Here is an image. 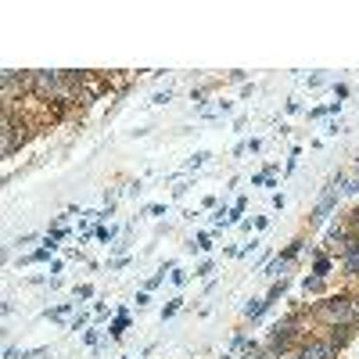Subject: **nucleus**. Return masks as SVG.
<instances>
[{
  "label": "nucleus",
  "instance_id": "nucleus-12",
  "mask_svg": "<svg viewBox=\"0 0 359 359\" xmlns=\"http://www.w3.org/2000/svg\"><path fill=\"white\" fill-rule=\"evenodd\" d=\"M212 269H216V262H212V259H201V262H198V269H194V277H208Z\"/></svg>",
  "mask_w": 359,
  "mask_h": 359
},
{
  "label": "nucleus",
  "instance_id": "nucleus-19",
  "mask_svg": "<svg viewBox=\"0 0 359 359\" xmlns=\"http://www.w3.org/2000/svg\"><path fill=\"white\" fill-rule=\"evenodd\" d=\"M345 191H348V194H359V176H355V180H352V184H348V187H345Z\"/></svg>",
  "mask_w": 359,
  "mask_h": 359
},
{
  "label": "nucleus",
  "instance_id": "nucleus-4",
  "mask_svg": "<svg viewBox=\"0 0 359 359\" xmlns=\"http://www.w3.org/2000/svg\"><path fill=\"white\" fill-rule=\"evenodd\" d=\"M331 208H338V191H327V194L320 198V205L313 208V216H309V219H313V223H323L327 216H331Z\"/></svg>",
  "mask_w": 359,
  "mask_h": 359
},
{
  "label": "nucleus",
  "instance_id": "nucleus-3",
  "mask_svg": "<svg viewBox=\"0 0 359 359\" xmlns=\"http://www.w3.org/2000/svg\"><path fill=\"white\" fill-rule=\"evenodd\" d=\"M33 86L40 90L43 97H50V94H57V86H62V76H57V72H36L33 76Z\"/></svg>",
  "mask_w": 359,
  "mask_h": 359
},
{
  "label": "nucleus",
  "instance_id": "nucleus-2",
  "mask_svg": "<svg viewBox=\"0 0 359 359\" xmlns=\"http://www.w3.org/2000/svg\"><path fill=\"white\" fill-rule=\"evenodd\" d=\"M334 355H338V348L327 338H313V341H306L302 348L294 352V359H334Z\"/></svg>",
  "mask_w": 359,
  "mask_h": 359
},
{
  "label": "nucleus",
  "instance_id": "nucleus-11",
  "mask_svg": "<svg viewBox=\"0 0 359 359\" xmlns=\"http://www.w3.org/2000/svg\"><path fill=\"white\" fill-rule=\"evenodd\" d=\"M180 306H184V298H172V302L162 309V323H165V320H172V316L180 313Z\"/></svg>",
  "mask_w": 359,
  "mask_h": 359
},
{
  "label": "nucleus",
  "instance_id": "nucleus-8",
  "mask_svg": "<svg viewBox=\"0 0 359 359\" xmlns=\"http://www.w3.org/2000/svg\"><path fill=\"white\" fill-rule=\"evenodd\" d=\"M187 248H191V252H194V248H198V252H212V233H198V241H191Z\"/></svg>",
  "mask_w": 359,
  "mask_h": 359
},
{
  "label": "nucleus",
  "instance_id": "nucleus-7",
  "mask_svg": "<svg viewBox=\"0 0 359 359\" xmlns=\"http://www.w3.org/2000/svg\"><path fill=\"white\" fill-rule=\"evenodd\" d=\"M208 158H212V155H208V151H194V155H191V158L184 162V169H187V172H194V169H201V165H205Z\"/></svg>",
  "mask_w": 359,
  "mask_h": 359
},
{
  "label": "nucleus",
  "instance_id": "nucleus-1",
  "mask_svg": "<svg viewBox=\"0 0 359 359\" xmlns=\"http://www.w3.org/2000/svg\"><path fill=\"white\" fill-rule=\"evenodd\" d=\"M320 320L331 323V327H352V320H355L352 298L341 294V298H327V302H320Z\"/></svg>",
  "mask_w": 359,
  "mask_h": 359
},
{
  "label": "nucleus",
  "instance_id": "nucleus-21",
  "mask_svg": "<svg viewBox=\"0 0 359 359\" xmlns=\"http://www.w3.org/2000/svg\"><path fill=\"white\" fill-rule=\"evenodd\" d=\"M223 359H233V355H223Z\"/></svg>",
  "mask_w": 359,
  "mask_h": 359
},
{
  "label": "nucleus",
  "instance_id": "nucleus-20",
  "mask_svg": "<svg viewBox=\"0 0 359 359\" xmlns=\"http://www.w3.org/2000/svg\"><path fill=\"white\" fill-rule=\"evenodd\" d=\"M355 237H359V212H355Z\"/></svg>",
  "mask_w": 359,
  "mask_h": 359
},
{
  "label": "nucleus",
  "instance_id": "nucleus-10",
  "mask_svg": "<svg viewBox=\"0 0 359 359\" xmlns=\"http://www.w3.org/2000/svg\"><path fill=\"white\" fill-rule=\"evenodd\" d=\"M50 255H54V252H50V248H40V252H33V255H25V259H22V262H18V266H33V262H47V259H50Z\"/></svg>",
  "mask_w": 359,
  "mask_h": 359
},
{
  "label": "nucleus",
  "instance_id": "nucleus-6",
  "mask_svg": "<svg viewBox=\"0 0 359 359\" xmlns=\"http://www.w3.org/2000/svg\"><path fill=\"white\" fill-rule=\"evenodd\" d=\"M126 323H130V309H118V320H115V323L108 327V338H123Z\"/></svg>",
  "mask_w": 359,
  "mask_h": 359
},
{
  "label": "nucleus",
  "instance_id": "nucleus-9",
  "mask_svg": "<svg viewBox=\"0 0 359 359\" xmlns=\"http://www.w3.org/2000/svg\"><path fill=\"white\" fill-rule=\"evenodd\" d=\"M72 306H76V302H62V306H54V309H47L43 316H47V320H62V316H69V313H72Z\"/></svg>",
  "mask_w": 359,
  "mask_h": 359
},
{
  "label": "nucleus",
  "instance_id": "nucleus-18",
  "mask_svg": "<svg viewBox=\"0 0 359 359\" xmlns=\"http://www.w3.org/2000/svg\"><path fill=\"white\" fill-rule=\"evenodd\" d=\"M4 359H22V352H18L15 345H8V348H4Z\"/></svg>",
  "mask_w": 359,
  "mask_h": 359
},
{
  "label": "nucleus",
  "instance_id": "nucleus-5",
  "mask_svg": "<svg viewBox=\"0 0 359 359\" xmlns=\"http://www.w3.org/2000/svg\"><path fill=\"white\" fill-rule=\"evenodd\" d=\"M266 309H269V302H266V298H248V302H245V309H241V316H245V320H259Z\"/></svg>",
  "mask_w": 359,
  "mask_h": 359
},
{
  "label": "nucleus",
  "instance_id": "nucleus-17",
  "mask_svg": "<svg viewBox=\"0 0 359 359\" xmlns=\"http://www.w3.org/2000/svg\"><path fill=\"white\" fill-rule=\"evenodd\" d=\"M327 269H331V259H316V277H323Z\"/></svg>",
  "mask_w": 359,
  "mask_h": 359
},
{
  "label": "nucleus",
  "instance_id": "nucleus-16",
  "mask_svg": "<svg viewBox=\"0 0 359 359\" xmlns=\"http://www.w3.org/2000/svg\"><path fill=\"white\" fill-rule=\"evenodd\" d=\"M187 277H191V273H184V269H172V284H176V287L187 284Z\"/></svg>",
  "mask_w": 359,
  "mask_h": 359
},
{
  "label": "nucleus",
  "instance_id": "nucleus-14",
  "mask_svg": "<svg viewBox=\"0 0 359 359\" xmlns=\"http://www.w3.org/2000/svg\"><path fill=\"white\" fill-rule=\"evenodd\" d=\"M302 287H306V294H309V291H320V287H323V277H309Z\"/></svg>",
  "mask_w": 359,
  "mask_h": 359
},
{
  "label": "nucleus",
  "instance_id": "nucleus-15",
  "mask_svg": "<svg viewBox=\"0 0 359 359\" xmlns=\"http://www.w3.org/2000/svg\"><path fill=\"white\" fill-rule=\"evenodd\" d=\"M90 294H94V287H90V284H79V287H76V302H79V298H90Z\"/></svg>",
  "mask_w": 359,
  "mask_h": 359
},
{
  "label": "nucleus",
  "instance_id": "nucleus-13",
  "mask_svg": "<svg viewBox=\"0 0 359 359\" xmlns=\"http://www.w3.org/2000/svg\"><path fill=\"white\" fill-rule=\"evenodd\" d=\"M94 237H101V241H111V237H115V226H97Z\"/></svg>",
  "mask_w": 359,
  "mask_h": 359
}]
</instances>
